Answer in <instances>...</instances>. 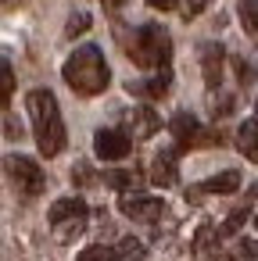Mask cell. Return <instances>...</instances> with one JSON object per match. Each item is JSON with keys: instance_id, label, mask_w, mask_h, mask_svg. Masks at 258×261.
<instances>
[{"instance_id": "3", "label": "cell", "mask_w": 258, "mask_h": 261, "mask_svg": "<svg viewBox=\"0 0 258 261\" xmlns=\"http://www.w3.org/2000/svg\"><path fill=\"white\" fill-rule=\"evenodd\" d=\"M129 58L140 68H169V61H172V40H169V33L161 25H140L133 33Z\"/></svg>"}, {"instance_id": "15", "label": "cell", "mask_w": 258, "mask_h": 261, "mask_svg": "<svg viewBox=\"0 0 258 261\" xmlns=\"http://www.w3.org/2000/svg\"><path fill=\"white\" fill-rule=\"evenodd\" d=\"M237 147L247 161H258V122H244L237 129Z\"/></svg>"}, {"instance_id": "18", "label": "cell", "mask_w": 258, "mask_h": 261, "mask_svg": "<svg viewBox=\"0 0 258 261\" xmlns=\"http://www.w3.org/2000/svg\"><path fill=\"white\" fill-rule=\"evenodd\" d=\"M240 22L251 36H258V0H240Z\"/></svg>"}, {"instance_id": "11", "label": "cell", "mask_w": 258, "mask_h": 261, "mask_svg": "<svg viewBox=\"0 0 258 261\" xmlns=\"http://www.w3.org/2000/svg\"><path fill=\"white\" fill-rule=\"evenodd\" d=\"M179 168H176V150H161L151 161V182L154 186H176Z\"/></svg>"}, {"instance_id": "31", "label": "cell", "mask_w": 258, "mask_h": 261, "mask_svg": "<svg viewBox=\"0 0 258 261\" xmlns=\"http://www.w3.org/2000/svg\"><path fill=\"white\" fill-rule=\"evenodd\" d=\"M212 261H233V257H226V254H215V257H212Z\"/></svg>"}, {"instance_id": "7", "label": "cell", "mask_w": 258, "mask_h": 261, "mask_svg": "<svg viewBox=\"0 0 258 261\" xmlns=\"http://www.w3.org/2000/svg\"><path fill=\"white\" fill-rule=\"evenodd\" d=\"M119 207H122V215L133 218V222H158V218L165 215V200L144 197V193H126V197L119 200Z\"/></svg>"}, {"instance_id": "14", "label": "cell", "mask_w": 258, "mask_h": 261, "mask_svg": "<svg viewBox=\"0 0 258 261\" xmlns=\"http://www.w3.org/2000/svg\"><path fill=\"white\" fill-rule=\"evenodd\" d=\"M201 190H204V193H233V190H240V172L226 168V172H219V175L204 179V182H201Z\"/></svg>"}, {"instance_id": "24", "label": "cell", "mask_w": 258, "mask_h": 261, "mask_svg": "<svg viewBox=\"0 0 258 261\" xmlns=\"http://www.w3.org/2000/svg\"><path fill=\"white\" fill-rule=\"evenodd\" d=\"M233 111V97H212V115H229Z\"/></svg>"}, {"instance_id": "1", "label": "cell", "mask_w": 258, "mask_h": 261, "mask_svg": "<svg viewBox=\"0 0 258 261\" xmlns=\"http://www.w3.org/2000/svg\"><path fill=\"white\" fill-rule=\"evenodd\" d=\"M29 118H33V136L43 158H58L65 150V122H61V108L58 97L51 90H29L26 97Z\"/></svg>"}, {"instance_id": "22", "label": "cell", "mask_w": 258, "mask_h": 261, "mask_svg": "<svg viewBox=\"0 0 258 261\" xmlns=\"http://www.w3.org/2000/svg\"><path fill=\"white\" fill-rule=\"evenodd\" d=\"M79 261H108V247H104V243H97V247H86V250L79 254Z\"/></svg>"}, {"instance_id": "29", "label": "cell", "mask_w": 258, "mask_h": 261, "mask_svg": "<svg viewBox=\"0 0 258 261\" xmlns=\"http://www.w3.org/2000/svg\"><path fill=\"white\" fill-rule=\"evenodd\" d=\"M8 136L15 140V136H22V125H15V122H8Z\"/></svg>"}, {"instance_id": "5", "label": "cell", "mask_w": 258, "mask_h": 261, "mask_svg": "<svg viewBox=\"0 0 258 261\" xmlns=\"http://www.w3.org/2000/svg\"><path fill=\"white\" fill-rule=\"evenodd\" d=\"M4 168H8V175H11V182L26 193V197H36V193H43V186H47V175H43V168L33 161V158H26V154H8L4 158Z\"/></svg>"}, {"instance_id": "12", "label": "cell", "mask_w": 258, "mask_h": 261, "mask_svg": "<svg viewBox=\"0 0 258 261\" xmlns=\"http://www.w3.org/2000/svg\"><path fill=\"white\" fill-rule=\"evenodd\" d=\"M147 257V243L136 236H122L119 243L108 247V261H144Z\"/></svg>"}, {"instance_id": "6", "label": "cell", "mask_w": 258, "mask_h": 261, "mask_svg": "<svg viewBox=\"0 0 258 261\" xmlns=\"http://www.w3.org/2000/svg\"><path fill=\"white\" fill-rule=\"evenodd\" d=\"M93 150H97L101 161H122V158H129L133 140H129V133H119V129H97L93 133Z\"/></svg>"}, {"instance_id": "25", "label": "cell", "mask_w": 258, "mask_h": 261, "mask_svg": "<svg viewBox=\"0 0 258 261\" xmlns=\"http://www.w3.org/2000/svg\"><path fill=\"white\" fill-rule=\"evenodd\" d=\"M147 4H151L154 11H172V8L179 4V0H147Z\"/></svg>"}, {"instance_id": "4", "label": "cell", "mask_w": 258, "mask_h": 261, "mask_svg": "<svg viewBox=\"0 0 258 261\" xmlns=\"http://www.w3.org/2000/svg\"><path fill=\"white\" fill-rule=\"evenodd\" d=\"M86 215H90V207H86L83 197H61V200H54L51 211H47L51 229H54V236H58L61 243H72V240L86 229Z\"/></svg>"}, {"instance_id": "30", "label": "cell", "mask_w": 258, "mask_h": 261, "mask_svg": "<svg viewBox=\"0 0 258 261\" xmlns=\"http://www.w3.org/2000/svg\"><path fill=\"white\" fill-rule=\"evenodd\" d=\"M104 4H108V8H122V0H104Z\"/></svg>"}, {"instance_id": "19", "label": "cell", "mask_w": 258, "mask_h": 261, "mask_svg": "<svg viewBox=\"0 0 258 261\" xmlns=\"http://www.w3.org/2000/svg\"><path fill=\"white\" fill-rule=\"evenodd\" d=\"M247 215H251V207H247V204H240L237 211H229V218L222 222V236H233V232H237V229L247 222Z\"/></svg>"}, {"instance_id": "13", "label": "cell", "mask_w": 258, "mask_h": 261, "mask_svg": "<svg viewBox=\"0 0 258 261\" xmlns=\"http://www.w3.org/2000/svg\"><path fill=\"white\" fill-rule=\"evenodd\" d=\"M169 83H172L169 68H158L154 79H147V83H129V90L140 93V97H165V93H169Z\"/></svg>"}, {"instance_id": "21", "label": "cell", "mask_w": 258, "mask_h": 261, "mask_svg": "<svg viewBox=\"0 0 258 261\" xmlns=\"http://www.w3.org/2000/svg\"><path fill=\"white\" fill-rule=\"evenodd\" d=\"M212 240H215V229L212 225H201V232H197V240H194V250L204 257V254H212Z\"/></svg>"}, {"instance_id": "2", "label": "cell", "mask_w": 258, "mask_h": 261, "mask_svg": "<svg viewBox=\"0 0 258 261\" xmlns=\"http://www.w3.org/2000/svg\"><path fill=\"white\" fill-rule=\"evenodd\" d=\"M61 75H65V83L72 86V93H79V97H97V93H104L108 83H111V68H108L104 54H101L93 43L79 47V50L65 61Z\"/></svg>"}, {"instance_id": "10", "label": "cell", "mask_w": 258, "mask_h": 261, "mask_svg": "<svg viewBox=\"0 0 258 261\" xmlns=\"http://www.w3.org/2000/svg\"><path fill=\"white\" fill-rule=\"evenodd\" d=\"M222 58H226V50H222L219 43H204V47H201V72H204L208 90H215V86L222 83Z\"/></svg>"}, {"instance_id": "32", "label": "cell", "mask_w": 258, "mask_h": 261, "mask_svg": "<svg viewBox=\"0 0 258 261\" xmlns=\"http://www.w3.org/2000/svg\"><path fill=\"white\" fill-rule=\"evenodd\" d=\"M254 225H258V215H254Z\"/></svg>"}, {"instance_id": "20", "label": "cell", "mask_w": 258, "mask_h": 261, "mask_svg": "<svg viewBox=\"0 0 258 261\" xmlns=\"http://www.w3.org/2000/svg\"><path fill=\"white\" fill-rule=\"evenodd\" d=\"M86 29H90V15H86V11H79V15H72V18H68L65 36H72V40H76V36H83Z\"/></svg>"}, {"instance_id": "8", "label": "cell", "mask_w": 258, "mask_h": 261, "mask_svg": "<svg viewBox=\"0 0 258 261\" xmlns=\"http://www.w3.org/2000/svg\"><path fill=\"white\" fill-rule=\"evenodd\" d=\"M126 129H129L133 140H151V136L161 129V118H158L147 104H140V108H133V111L126 115Z\"/></svg>"}, {"instance_id": "26", "label": "cell", "mask_w": 258, "mask_h": 261, "mask_svg": "<svg viewBox=\"0 0 258 261\" xmlns=\"http://www.w3.org/2000/svg\"><path fill=\"white\" fill-rule=\"evenodd\" d=\"M72 179H79V182H93V175H90V168H86V165L72 168Z\"/></svg>"}, {"instance_id": "16", "label": "cell", "mask_w": 258, "mask_h": 261, "mask_svg": "<svg viewBox=\"0 0 258 261\" xmlns=\"http://www.w3.org/2000/svg\"><path fill=\"white\" fill-rule=\"evenodd\" d=\"M11 93H15V72H11V61L0 58V111L11 104Z\"/></svg>"}, {"instance_id": "17", "label": "cell", "mask_w": 258, "mask_h": 261, "mask_svg": "<svg viewBox=\"0 0 258 261\" xmlns=\"http://www.w3.org/2000/svg\"><path fill=\"white\" fill-rule=\"evenodd\" d=\"M104 182L115 186V190H129L140 182V172H126V168H115V172H104Z\"/></svg>"}, {"instance_id": "27", "label": "cell", "mask_w": 258, "mask_h": 261, "mask_svg": "<svg viewBox=\"0 0 258 261\" xmlns=\"http://www.w3.org/2000/svg\"><path fill=\"white\" fill-rule=\"evenodd\" d=\"M240 254H244V257H258V243L244 240V243H240Z\"/></svg>"}, {"instance_id": "23", "label": "cell", "mask_w": 258, "mask_h": 261, "mask_svg": "<svg viewBox=\"0 0 258 261\" xmlns=\"http://www.w3.org/2000/svg\"><path fill=\"white\" fill-rule=\"evenodd\" d=\"M204 8H208V0H183V18L190 22V18H197Z\"/></svg>"}, {"instance_id": "28", "label": "cell", "mask_w": 258, "mask_h": 261, "mask_svg": "<svg viewBox=\"0 0 258 261\" xmlns=\"http://www.w3.org/2000/svg\"><path fill=\"white\" fill-rule=\"evenodd\" d=\"M233 68H237V75H240V83H247V79H251V68H247L244 61H233Z\"/></svg>"}, {"instance_id": "9", "label": "cell", "mask_w": 258, "mask_h": 261, "mask_svg": "<svg viewBox=\"0 0 258 261\" xmlns=\"http://www.w3.org/2000/svg\"><path fill=\"white\" fill-rule=\"evenodd\" d=\"M169 129H172V136H176V147H179V150H186V147H194V143H201V140H204V133H201V125H197V118H194V115H186V111L172 115Z\"/></svg>"}]
</instances>
